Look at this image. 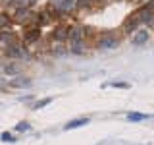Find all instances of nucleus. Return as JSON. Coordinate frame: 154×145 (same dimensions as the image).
Returning a JSON list of instances; mask_svg holds the SVG:
<instances>
[{"mask_svg":"<svg viewBox=\"0 0 154 145\" xmlns=\"http://www.w3.org/2000/svg\"><path fill=\"white\" fill-rule=\"evenodd\" d=\"M0 139H2V141H8V143L10 141H16V137H14L12 134H8V132H4L2 135H0Z\"/></svg>","mask_w":154,"mask_h":145,"instance_id":"4be33fe9","label":"nucleus"},{"mask_svg":"<svg viewBox=\"0 0 154 145\" xmlns=\"http://www.w3.org/2000/svg\"><path fill=\"white\" fill-rule=\"evenodd\" d=\"M4 74H6V76H17V68H16V64L4 66Z\"/></svg>","mask_w":154,"mask_h":145,"instance_id":"a211bd4d","label":"nucleus"},{"mask_svg":"<svg viewBox=\"0 0 154 145\" xmlns=\"http://www.w3.org/2000/svg\"><path fill=\"white\" fill-rule=\"evenodd\" d=\"M0 43H2L4 47L12 45V43H16V35H14L12 31H0Z\"/></svg>","mask_w":154,"mask_h":145,"instance_id":"4468645a","label":"nucleus"},{"mask_svg":"<svg viewBox=\"0 0 154 145\" xmlns=\"http://www.w3.org/2000/svg\"><path fill=\"white\" fill-rule=\"evenodd\" d=\"M52 103V99L50 97H46V99H42V101H38V103H35V110H41V108H45L46 105H50Z\"/></svg>","mask_w":154,"mask_h":145,"instance_id":"412c9836","label":"nucleus"},{"mask_svg":"<svg viewBox=\"0 0 154 145\" xmlns=\"http://www.w3.org/2000/svg\"><path fill=\"white\" fill-rule=\"evenodd\" d=\"M89 122H91L89 118H73L64 126V130H75V128H81V126H87Z\"/></svg>","mask_w":154,"mask_h":145,"instance_id":"9b49d317","label":"nucleus"},{"mask_svg":"<svg viewBox=\"0 0 154 145\" xmlns=\"http://www.w3.org/2000/svg\"><path fill=\"white\" fill-rule=\"evenodd\" d=\"M37 14L31 10V6H19L16 8V14H14V21H19V23H27L31 19H35Z\"/></svg>","mask_w":154,"mask_h":145,"instance_id":"20e7f679","label":"nucleus"},{"mask_svg":"<svg viewBox=\"0 0 154 145\" xmlns=\"http://www.w3.org/2000/svg\"><path fill=\"white\" fill-rule=\"evenodd\" d=\"M14 27V18H10L8 14H0V31H12Z\"/></svg>","mask_w":154,"mask_h":145,"instance_id":"9d476101","label":"nucleus"},{"mask_svg":"<svg viewBox=\"0 0 154 145\" xmlns=\"http://www.w3.org/2000/svg\"><path fill=\"white\" fill-rule=\"evenodd\" d=\"M87 35V27L83 25H71L69 33H67V41H85Z\"/></svg>","mask_w":154,"mask_h":145,"instance_id":"423d86ee","label":"nucleus"},{"mask_svg":"<svg viewBox=\"0 0 154 145\" xmlns=\"http://www.w3.org/2000/svg\"><path fill=\"white\" fill-rule=\"evenodd\" d=\"M67 33H69V25H62V23H60V25L52 31L50 37L54 39L56 43H66L67 41Z\"/></svg>","mask_w":154,"mask_h":145,"instance_id":"0eeeda50","label":"nucleus"},{"mask_svg":"<svg viewBox=\"0 0 154 145\" xmlns=\"http://www.w3.org/2000/svg\"><path fill=\"white\" fill-rule=\"evenodd\" d=\"M148 39H150V33L148 31H137L133 37V45H144V43H148Z\"/></svg>","mask_w":154,"mask_h":145,"instance_id":"f8f14e48","label":"nucleus"},{"mask_svg":"<svg viewBox=\"0 0 154 145\" xmlns=\"http://www.w3.org/2000/svg\"><path fill=\"white\" fill-rule=\"evenodd\" d=\"M139 25H141V21H139V18L135 16H129L127 19H125V23H123V31L125 33H133L135 29H139Z\"/></svg>","mask_w":154,"mask_h":145,"instance_id":"1a4fd4ad","label":"nucleus"},{"mask_svg":"<svg viewBox=\"0 0 154 145\" xmlns=\"http://www.w3.org/2000/svg\"><path fill=\"white\" fill-rule=\"evenodd\" d=\"M89 2H91V4H93V2H96V0H89Z\"/></svg>","mask_w":154,"mask_h":145,"instance_id":"b1692460","label":"nucleus"},{"mask_svg":"<svg viewBox=\"0 0 154 145\" xmlns=\"http://www.w3.org/2000/svg\"><path fill=\"white\" fill-rule=\"evenodd\" d=\"M135 16L139 18V21L143 23H154V0H150V2H146L144 6H141L135 12Z\"/></svg>","mask_w":154,"mask_h":145,"instance_id":"7ed1b4c3","label":"nucleus"},{"mask_svg":"<svg viewBox=\"0 0 154 145\" xmlns=\"http://www.w3.org/2000/svg\"><path fill=\"white\" fill-rule=\"evenodd\" d=\"M12 85H14V87H25V85H27V81H25V79H19V81H14Z\"/></svg>","mask_w":154,"mask_h":145,"instance_id":"5701e85b","label":"nucleus"},{"mask_svg":"<svg viewBox=\"0 0 154 145\" xmlns=\"http://www.w3.org/2000/svg\"><path fill=\"white\" fill-rule=\"evenodd\" d=\"M110 87H116V89H129L131 83H125V81H112V83H108Z\"/></svg>","mask_w":154,"mask_h":145,"instance_id":"6ab92c4d","label":"nucleus"},{"mask_svg":"<svg viewBox=\"0 0 154 145\" xmlns=\"http://www.w3.org/2000/svg\"><path fill=\"white\" fill-rule=\"evenodd\" d=\"M119 45V37L116 33H106V35L98 37V43H96V48L98 50H114Z\"/></svg>","mask_w":154,"mask_h":145,"instance_id":"f03ea898","label":"nucleus"},{"mask_svg":"<svg viewBox=\"0 0 154 145\" xmlns=\"http://www.w3.org/2000/svg\"><path fill=\"white\" fill-rule=\"evenodd\" d=\"M35 21H37V27L41 29V27H45V25L50 23V18H48L46 12H41V14H37V16H35Z\"/></svg>","mask_w":154,"mask_h":145,"instance_id":"2eb2a0df","label":"nucleus"},{"mask_svg":"<svg viewBox=\"0 0 154 145\" xmlns=\"http://www.w3.org/2000/svg\"><path fill=\"white\" fill-rule=\"evenodd\" d=\"M38 37H41V29H38L37 25L35 27H29L27 25L25 31H23V41H25L27 45H29V43H37Z\"/></svg>","mask_w":154,"mask_h":145,"instance_id":"6e6552de","label":"nucleus"},{"mask_svg":"<svg viewBox=\"0 0 154 145\" xmlns=\"http://www.w3.org/2000/svg\"><path fill=\"white\" fill-rule=\"evenodd\" d=\"M54 54H56V56H66V54H67V48L60 43V45L54 47Z\"/></svg>","mask_w":154,"mask_h":145,"instance_id":"aec40b11","label":"nucleus"},{"mask_svg":"<svg viewBox=\"0 0 154 145\" xmlns=\"http://www.w3.org/2000/svg\"><path fill=\"white\" fill-rule=\"evenodd\" d=\"M6 54L10 58H27V48L25 47H19L17 43H12V45H8L6 47Z\"/></svg>","mask_w":154,"mask_h":145,"instance_id":"39448f33","label":"nucleus"},{"mask_svg":"<svg viewBox=\"0 0 154 145\" xmlns=\"http://www.w3.org/2000/svg\"><path fill=\"white\" fill-rule=\"evenodd\" d=\"M48 8L54 10L58 16H66V14H69L71 10H75V0H50V4H48Z\"/></svg>","mask_w":154,"mask_h":145,"instance_id":"f257e3e1","label":"nucleus"},{"mask_svg":"<svg viewBox=\"0 0 154 145\" xmlns=\"http://www.w3.org/2000/svg\"><path fill=\"white\" fill-rule=\"evenodd\" d=\"M69 52L71 54H83L85 52V41H69Z\"/></svg>","mask_w":154,"mask_h":145,"instance_id":"ddd939ff","label":"nucleus"},{"mask_svg":"<svg viewBox=\"0 0 154 145\" xmlns=\"http://www.w3.org/2000/svg\"><path fill=\"white\" fill-rule=\"evenodd\" d=\"M14 130H16V132H19V134H21V132H27V130H31V124L23 120V122H17V124H16V128H14Z\"/></svg>","mask_w":154,"mask_h":145,"instance_id":"f3484780","label":"nucleus"},{"mask_svg":"<svg viewBox=\"0 0 154 145\" xmlns=\"http://www.w3.org/2000/svg\"><path fill=\"white\" fill-rule=\"evenodd\" d=\"M146 118H148V116L143 114V112H131V114H127L129 122H143V120H146Z\"/></svg>","mask_w":154,"mask_h":145,"instance_id":"dca6fc26","label":"nucleus"}]
</instances>
